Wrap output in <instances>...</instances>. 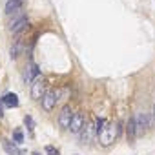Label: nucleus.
<instances>
[{
  "mask_svg": "<svg viewBox=\"0 0 155 155\" xmlns=\"http://www.w3.org/2000/svg\"><path fill=\"white\" fill-rule=\"evenodd\" d=\"M20 51H22V40H17L15 46H11V49H9V57L11 58H17L20 55Z\"/></svg>",
  "mask_w": 155,
  "mask_h": 155,
  "instance_id": "ddd939ff",
  "label": "nucleus"
},
{
  "mask_svg": "<svg viewBox=\"0 0 155 155\" xmlns=\"http://www.w3.org/2000/svg\"><path fill=\"white\" fill-rule=\"evenodd\" d=\"M0 102L4 106H8V108H17L18 106V97L15 93H6L2 99H0Z\"/></svg>",
  "mask_w": 155,
  "mask_h": 155,
  "instance_id": "9d476101",
  "label": "nucleus"
},
{
  "mask_svg": "<svg viewBox=\"0 0 155 155\" xmlns=\"http://www.w3.org/2000/svg\"><path fill=\"white\" fill-rule=\"evenodd\" d=\"M101 137V142L104 144V146H110L117 137H119V131H117V122L115 124H110V126H106L104 128V131L99 135Z\"/></svg>",
  "mask_w": 155,
  "mask_h": 155,
  "instance_id": "f03ea898",
  "label": "nucleus"
},
{
  "mask_svg": "<svg viewBox=\"0 0 155 155\" xmlns=\"http://www.w3.org/2000/svg\"><path fill=\"white\" fill-rule=\"evenodd\" d=\"M13 140H15V144H22V142H24V133H22V130H15Z\"/></svg>",
  "mask_w": 155,
  "mask_h": 155,
  "instance_id": "dca6fc26",
  "label": "nucleus"
},
{
  "mask_svg": "<svg viewBox=\"0 0 155 155\" xmlns=\"http://www.w3.org/2000/svg\"><path fill=\"white\" fill-rule=\"evenodd\" d=\"M0 117H4V104L0 102Z\"/></svg>",
  "mask_w": 155,
  "mask_h": 155,
  "instance_id": "6ab92c4d",
  "label": "nucleus"
},
{
  "mask_svg": "<svg viewBox=\"0 0 155 155\" xmlns=\"http://www.w3.org/2000/svg\"><path fill=\"white\" fill-rule=\"evenodd\" d=\"M84 124H86V119H84V115H82V113H73V117H71V122H69L68 130H71V133H81V131H82V128H84Z\"/></svg>",
  "mask_w": 155,
  "mask_h": 155,
  "instance_id": "7ed1b4c3",
  "label": "nucleus"
},
{
  "mask_svg": "<svg viewBox=\"0 0 155 155\" xmlns=\"http://www.w3.org/2000/svg\"><path fill=\"white\" fill-rule=\"evenodd\" d=\"M8 26H9V31H11L13 35H18V33H22V31L28 28V17L18 11V13H15V17L9 20Z\"/></svg>",
  "mask_w": 155,
  "mask_h": 155,
  "instance_id": "f257e3e1",
  "label": "nucleus"
},
{
  "mask_svg": "<svg viewBox=\"0 0 155 155\" xmlns=\"http://www.w3.org/2000/svg\"><path fill=\"white\" fill-rule=\"evenodd\" d=\"M126 135H128V140L133 142L135 137H137V128H135V117H130L128 119V124H126Z\"/></svg>",
  "mask_w": 155,
  "mask_h": 155,
  "instance_id": "1a4fd4ad",
  "label": "nucleus"
},
{
  "mask_svg": "<svg viewBox=\"0 0 155 155\" xmlns=\"http://www.w3.org/2000/svg\"><path fill=\"white\" fill-rule=\"evenodd\" d=\"M46 153H48V155H60V153H58V150H57L55 146H49V144L46 146Z\"/></svg>",
  "mask_w": 155,
  "mask_h": 155,
  "instance_id": "f3484780",
  "label": "nucleus"
},
{
  "mask_svg": "<svg viewBox=\"0 0 155 155\" xmlns=\"http://www.w3.org/2000/svg\"><path fill=\"white\" fill-rule=\"evenodd\" d=\"M2 146H4V150H6V151H8L9 155H15V153H17V146H15V144H13L11 140L4 139V140H2Z\"/></svg>",
  "mask_w": 155,
  "mask_h": 155,
  "instance_id": "4468645a",
  "label": "nucleus"
},
{
  "mask_svg": "<svg viewBox=\"0 0 155 155\" xmlns=\"http://www.w3.org/2000/svg\"><path fill=\"white\" fill-rule=\"evenodd\" d=\"M71 117H73V111H71V106H64L58 113V126L60 128H68L69 122H71Z\"/></svg>",
  "mask_w": 155,
  "mask_h": 155,
  "instance_id": "6e6552de",
  "label": "nucleus"
},
{
  "mask_svg": "<svg viewBox=\"0 0 155 155\" xmlns=\"http://www.w3.org/2000/svg\"><path fill=\"white\" fill-rule=\"evenodd\" d=\"M38 77H40L38 66H37L35 62H29V66L26 68V73H24V81H26V84H31L35 79H38Z\"/></svg>",
  "mask_w": 155,
  "mask_h": 155,
  "instance_id": "0eeeda50",
  "label": "nucleus"
},
{
  "mask_svg": "<svg viewBox=\"0 0 155 155\" xmlns=\"http://www.w3.org/2000/svg\"><path fill=\"white\" fill-rule=\"evenodd\" d=\"M91 137H93V128H91V124H84V128H82V133H81V140L86 144V142H90L91 140Z\"/></svg>",
  "mask_w": 155,
  "mask_h": 155,
  "instance_id": "f8f14e48",
  "label": "nucleus"
},
{
  "mask_svg": "<svg viewBox=\"0 0 155 155\" xmlns=\"http://www.w3.org/2000/svg\"><path fill=\"white\" fill-rule=\"evenodd\" d=\"M108 126V122H106V119H97V128H95V133L97 135H101L102 131H104V128Z\"/></svg>",
  "mask_w": 155,
  "mask_h": 155,
  "instance_id": "2eb2a0df",
  "label": "nucleus"
},
{
  "mask_svg": "<svg viewBox=\"0 0 155 155\" xmlns=\"http://www.w3.org/2000/svg\"><path fill=\"white\" fill-rule=\"evenodd\" d=\"M22 8V0H8L6 4V15H15Z\"/></svg>",
  "mask_w": 155,
  "mask_h": 155,
  "instance_id": "9b49d317",
  "label": "nucleus"
},
{
  "mask_svg": "<svg viewBox=\"0 0 155 155\" xmlns=\"http://www.w3.org/2000/svg\"><path fill=\"white\" fill-rule=\"evenodd\" d=\"M44 93H46V84H44V79H40V77H38V79H35L31 82V97L35 101H40Z\"/></svg>",
  "mask_w": 155,
  "mask_h": 155,
  "instance_id": "20e7f679",
  "label": "nucleus"
},
{
  "mask_svg": "<svg viewBox=\"0 0 155 155\" xmlns=\"http://www.w3.org/2000/svg\"><path fill=\"white\" fill-rule=\"evenodd\" d=\"M42 108L46 110V111H51L53 108H55V104H57V91L55 90H48L44 95H42Z\"/></svg>",
  "mask_w": 155,
  "mask_h": 155,
  "instance_id": "39448f33",
  "label": "nucleus"
},
{
  "mask_svg": "<svg viewBox=\"0 0 155 155\" xmlns=\"http://www.w3.org/2000/svg\"><path fill=\"white\" fill-rule=\"evenodd\" d=\"M153 120H155V104H153Z\"/></svg>",
  "mask_w": 155,
  "mask_h": 155,
  "instance_id": "aec40b11",
  "label": "nucleus"
},
{
  "mask_svg": "<svg viewBox=\"0 0 155 155\" xmlns=\"http://www.w3.org/2000/svg\"><path fill=\"white\" fill-rule=\"evenodd\" d=\"M24 122H26L28 130H33V119H31L29 115H26V117H24Z\"/></svg>",
  "mask_w": 155,
  "mask_h": 155,
  "instance_id": "a211bd4d",
  "label": "nucleus"
},
{
  "mask_svg": "<svg viewBox=\"0 0 155 155\" xmlns=\"http://www.w3.org/2000/svg\"><path fill=\"white\" fill-rule=\"evenodd\" d=\"M135 128H137V135H142L146 131V128H150V119H148V115L144 111L137 113V117H135Z\"/></svg>",
  "mask_w": 155,
  "mask_h": 155,
  "instance_id": "423d86ee",
  "label": "nucleus"
}]
</instances>
